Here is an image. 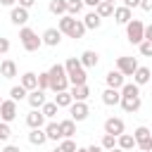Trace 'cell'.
Instances as JSON below:
<instances>
[{
  "label": "cell",
  "instance_id": "cell-1",
  "mask_svg": "<svg viewBox=\"0 0 152 152\" xmlns=\"http://www.w3.org/2000/svg\"><path fill=\"white\" fill-rule=\"evenodd\" d=\"M64 69H66V78H69L71 86H83V83L88 81L86 69H83V64H81L78 57H69V59L64 62Z\"/></svg>",
  "mask_w": 152,
  "mask_h": 152
},
{
  "label": "cell",
  "instance_id": "cell-2",
  "mask_svg": "<svg viewBox=\"0 0 152 152\" xmlns=\"http://www.w3.org/2000/svg\"><path fill=\"white\" fill-rule=\"evenodd\" d=\"M19 40H21V45H24L26 52H36V50L43 45V38H38V33H36L33 28H28V26H21Z\"/></svg>",
  "mask_w": 152,
  "mask_h": 152
},
{
  "label": "cell",
  "instance_id": "cell-3",
  "mask_svg": "<svg viewBox=\"0 0 152 152\" xmlns=\"http://www.w3.org/2000/svg\"><path fill=\"white\" fill-rule=\"evenodd\" d=\"M126 38H128L131 45H140L145 40V24L140 19H131L126 24Z\"/></svg>",
  "mask_w": 152,
  "mask_h": 152
},
{
  "label": "cell",
  "instance_id": "cell-4",
  "mask_svg": "<svg viewBox=\"0 0 152 152\" xmlns=\"http://www.w3.org/2000/svg\"><path fill=\"white\" fill-rule=\"evenodd\" d=\"M14 116H17V102L10 97V100H2L0 102V119L2 121H14Z\"/></svg>",
  "mask_w": 152,
  "mask_h": 152
},
{
  "label": "cell",
  "instance_id": "cell-5",
  "mask_svg": "<svg viewBox=\"0 0 152 152\" xmlns=\"http://www.w3.org/2000/svg\"><path fill=\"white\" fill-rule=\"evenodd\" d=\"M69 119H74V121H86L88 119V114H90V109H88V104L86 102H71L69 104Z\"/></svg>",
  "mask_w": 152,
  "mask_h": 152
},
{
  "label": "cell",
  "instance_id": "cell-6",
  "mask_svg": "<svg viewBox=\"0 0 152 152\" xmlns=\"http://www.w3.org/2000/svg\"><path fill=\"white\" fill-rule=\"evenodd\" d=\"M116 69L124 74V76H133V71L138 69V62H135V57H119L116 59Z\"/></svg>",
  "mask_w": 152,
  "mask_h": 152
},
{
  "label": "cell",
  "instance_id": "cell-7",
  "mask_svg": "<svg viewBox=\"0 0 152 152\" xmlns=\"http://www.w3.org/2000/svg\"><path fill=\"white\" fill-rule=\"evenodd\" d=\"M124 128H126L124 126V119H119V116H109L104 121V133H109V135H116L119 138L124 133Z\"/></svg>",
  "mask_w": 152,
  "mask_h": 152
},
{
  "label": "cell",
  "instance_id": "cell-8",
  "mask_svg": "<svg viewBox=\"0 0 152 152\" xmlns=\"http://www.w3.org/2000/svg\"><path fill=\"white\" fill-rule=\"evenodd\" d=\"M10 21H12L14 26H24V24L28 21V10H26V7L14 5V7H12V12H10Z\"/></svg>",
  "mask_w": 152,
  "mask_h": 152
},
{
  "label": "cell",
  "instance_id": "cell-9",
  "mask_svg": "<svg viewBox=\"0 0 152 152\" xmlns=\"http://www.w3.org/2000/svg\"><path fill=\"white\" fill-rule=\"evenodd\" d=\"M26 100H28L31 109H40V107L48 102V100H45V90H40V88H33V90H28Z\"/></svg>",
  "mask_w": 152,
  "mask_h": 152
},
{
  "label": "cell",
  "instance_id": "cell-10",
  "mask_svg": "<svg viewBox=\"0 0 152 152\" xmlns=\"http://www.w3.org/2000/svg\"><path fill=\"white\" fill-rule=\"evenodd\" d=\"M40 38H43V45L55 48V45H59V43H62V31H59V28H45Z\"/></svg>",
  "mask_w": 152,
  "mask_h": 152
},
{
  "label": "cell",
  "instance_id": "cell-11",
  "mask_svg": "<svg viewBox=\"0 0 152 152\" xmlns=\"http://www.w3.org/2000/svg\"><path fill=\"white\" fill-rule=\"evenodd\" d=\"M124 78H126V76H124L119 69H112V71H107V76H104V83H107V88H116V90H119V88L126 83Z\"/></svg>",
  "mask_w": 152,
  "mask_h": 152
},
{
  "label": "cell",
  "instance_id": "cell-12",
  "mask_svg": "<svg viewBox=\"0 0 152 152\" xmlns=\"http://www.w3.org/2000/svg\"><path fill=\"white\" fill-rule=\"evenodd\" d=\"M26 124H28V128H43V126H45L43 112H40V109H31V112L26 114Z\"/></svg>",
  "mask_w": 152,
  "mask_h": 152
},
{
  "label": "cell",
  "instance_id": "cell-13",
  "mask_svg": "<svg viewBox=\"0 0 152 152\" xmlns=\"http://www.w3.org/2000/svg\"><path fill=\"white\" fill-rule=\"evenodd\" d=\"M71 97H74V102H86L88 97H90V88H88V83H83V86H71Z\"/></svg>",
  "mask_w": 152,
  "mask_h": 152
},
{
  "label": "cell",
  "instance_id": "cell-14",
  "mask_svg": "<svg viewBox=\"0 0 152 152\" xmlns=\"http://www.w3.org/2000/svg\"><path fill=\"white\" fill-rule=\"evenodd\" d=\"M121 107H124V112H138L140 109V95H126V97H121V102H119Z\"/></svg>",
  "mask_w": 152,
  "mask_h": 152
},
{
  "label": "cell",
  "instance_id": "cell-15",
  "mask_svg": "<svg viewBox=\"0 0 152 152\" xmlns=\"http://www.w3.org/2000/svg\"><path fill=\"white\" fill-rule=\"evenodd\" d=\"M112 17H114V21H116V24H121V26H126V24L133 19L131 10H128V7H124V5H121V7H114V14H112Z\"/></svg>",
  "mask_w": 152,
  "mask_h": 152
},
{
  "label": "cell",
  "instance_id": "cell-16",
  "mask_svg": "<svg viewBox=\"0 0 152 152\" xmlns=\"http://www.w3.org/2000/svg\"><path fill=\"white\" fill-rule=\"evenodd\" d=\"M81 64H83V69H93V66H97V62H100V55L95 52V50H86L81 57Z\"/></svg>",
  "mask_w": 152,
  "mask_h": 152
},
{
  "label": "cell",
  "instance_id": "cell-17",
  "mask_svg": "<svg viewBox=\"0 0 152 152\" xmlns=\"http://www.w3.org/2000/svg\"><path fill=\"white\" fill-rule=\"evenodd\" d=\"M150 76H152V71L147 66H138L133 71V83L135 86H145V83H150Z\"/></svg>",
  "mask_w": 152,
  "mask_h": 152
},
{
  "label": "cell",
  "instance_id": "cell-18",
  "mask_svg": "<svg viewBox=\"0 0 152 152\" xmlns=\"http://www.w3.org/2000/svg\"><path fill=\"white\" fill-rule=\"evenodd\" d=\"M0 76L2 78H14L17 76V64L12 59H2L0 62Z\"/></svg>",
  "mask_w": 152,
  "mask_h": 152
},
{
  "label": "cell",
  "instance_id": "cell-19",
  "mask_svg": "<svg viewBox=\"0 0 152 152\" xmlns=\"http://www.w3.org/2000/svg\"><path fill=\"white\" fill-rule=\"evenodd\" d=\"M102 102H104V104H109V107H114V104H119V102H121V93H119L116 88H107V90L102 93Z\"/></svg>",
  "mask_w": 152,
  "mask_h": 152
},
{
  "label": "cell",
  "instance_id": "cell-20",
  "mask_svg": "<svg viewBox=\"0 0 152 152\" xmlns=\"http://www.w3.org/2000/svg\"><path fill=\"white\" fill-rule=\"evenodd\" d=\"M45 135H48V140H55V142H59L62 140V131H59V121H50L45 128Z\"/></svg>",
  "mask_w": 152,
  "mask_h": 152
},
{
  "label": "cell",
  "instance_id": "cell-21",
  "mask_svg": "<svg viewBox=\"0 0 152 152\" xmlns=\"http://www.w3.org/2000/svg\"><path fill=\"white\" fill-rule=\"evenodd\" d=\"M59 131H62V138H74V135H76V121H74V119L59 121Z\"/></svg>",
  "mask_w": 152,
  "mask_h": 152
},
{
  "label": "cell",
  "instance_id": "cell-22",
  "mask_svg": "<svg viewBox=\"0 0 152 152\" xmlns=\"http://www.w3.org/2000/svg\"><path fill=\"white\" fill-rule=\"evenodd\" d=\"M83 26H86V28H100V26H102V17H97V12L93 10V12H88V14L83 17Z\"/></svg>",
  "mask_w": 152,
  "mask_h": 152
},
{
  "label": "cell",
  "instance_id": "cell-23",
  "mask_svg": "<svg viewBox=\"0 0 152 152\" xmlns=\"http://www.w3.org/2000/svg\"><path fill=\"white\" fill-rule=\"evenodd\" d=\"M86 31H88V28L83 26V21L74 19V24H71V28H69V33H66V36H69V38H76V40H78V38H83V36H86Z\"/></svg>",
  "mask_w": 152,
  "mask_h": 152
},
{
  "label": "cell",
  "instance_id": "cell-24",
  "mask_svg": "<svg viewBox=\"0 0 152 152\" xmlns=\"http://www.w3.org/2000/svg\"><path fill=\"white\" fill-rule=\"evenodd\" d=\"M45 140H48V135H45L43 128H31V133H28V142H31V145H38V147H40Z\"/></svg>",
  "mask_w": 152,
  "mask_h": 152
},
{
  "label": "cell",
  "instance_id": "cell-25",
  "mask_svg": "<svg viewBox=\"0 0 152 152\" xmlns=\"http://www.w3.org/2000/svg\"><path fill=\"white\" fill-rule=\"evenodd\" d=\"M116 147H121L124 152H126V150H133V147H135V138L128 135V133H121V135L116 138Z\"/></svg>",
  "mask_w": 152,
  "mask_h": 152
},
{
  "label": "cell",
  "instance_id": "cell-26",
  "mask_svg": "<svg viewBox=\"0 0 152 152\" xmlns=\"http://www.w3.org/2000/svg\"><path fill=\"white\" fill-rule=\"evenodd\" d=\"M21 86H24L26 90H33V88H38V74H33V71H26V74L21 76Z\"/></svg>",
  "mask_w": 152,
  "mask_h": 152
},
{
  "label": "cell",
  "instance_id": "cell-27",
  "mask_svg": "<svg viewBox=\"0 0 152 152\" xmlns=\"http://www.w3.org/2000/svg\"><path fill=\"white\" fill-rule=\"evenodd\" d=\"M71 102H74V97H71L69 90H59V93L55 95V104H57V107H69Z\"/></svg>",
  "mask_w": 152,
  "mask_h": 152
},
{
  "label": "cell",
  "instance_id": "cell-28",
  "mask_svg": "<svg viewBox=\"0 0 152 152\" xmlns=\"http://www.w3.org/2000/svg\"><path fill=\"white\" fill-rule=\"evenodd\" d=\"M95 12H97V17H102V19H104V17H112V14H114V5L102 0V2L95 7Z\"/></svg>",
  "mask_w": 152,
  "mask_h": 152
},
{
  "label": "cell",
  "instance_id": "cell-29",
  "mask_svg": "<svg viewBox=\"0 0 152 152\" xmlns=\"http://www.w3.org/2000/svg\"><path fill=\"white\" fill-rule=\"evenodd\" d=\"M50 12L57 17L66 14V0H50Z\"/></svg>",
  "mask_w": 152,
  "mask_h": 152
},
{
  "label": "cell",
  "instance_id": "cell-30",
  "mask_svg": "<svg viewBox=\"0 0 152 152\" xmlns=\"http://www.w3.org/2000/svg\"><path fill=\"white\" fill-rule=\"evenodd\" d=\"M26 95H28V90H26V88H24L21 83H19V86H14V88L10 90V97H12L14 102H21V100H24Z\"/></svg>",
  "mask_w": 152,
  "mask_h": 152
},
{
  "label": "cell",
  "instance_id": "cell-31",
  "mask_svg": "<svg viewBox=\"0 0 152 152\" xmlns=\"http://www.w3.org/2000/svg\"><path fill=\"white\" fill-rule=\"evenodd\" d=\"M81 10H83V0H66V14L76 17L81 14Z\"/></svg>",
  "mask_w": 152,
  "mask_h": 152
},
{
  "label": "cell",
  "instance_id": "cell-32",
  "mask_svg": "<svg viewBox=\"0 0 152 152\" xmlns=\"http://www.w3.org/2000/svg\"><path fill=\"white\" fill-rule=\"evenodd\" d=\"M71 24H74V17H71V14H62V17H59V24H57V28H59L62 33H69Z\"/></svg>",
  "mask_w": 152,
  "mask_h": 152
},
{
  "label": "cell",
  "instance_id": "cell-33",
  "mask_svg": "<svg viewBox=\"0 0 152 152\" xmlns=\"http://www.w3.org/2000/svg\"><path fill=\"white\" fill-rule=\"evenodd\" d=\"M57 109H59V107H57L55 102H45V104L40 107V112H43V116H45V119H52V116L57 114Z\"/></svg>",
  "mask_w": 152,
  "mask_h": 152
},
{
  "label": "cell",
  "instance_id": "cell-34",
  "mask_svg": "<svg viewBox=\"0 0 152 152\" xmlns=\"http://www.w3.org/2000/svg\"><path fill=\"white\" fill-rule=\"evenodd\" d=\"M152 133H150V128L147 126H138L135 128V133H133V138H135V142H140V140H145V138H150Z\"/></svg>",
  "mask_w": 152,
  "mask_h": 152
},
{
  "label": "cell",
  "instance_id": "cell-35",
  "mask_svg": "<svg viewBox=\"0 0 152 152\" xmlns=\"http://www.w3.org/2000/svg\"><path fill=\"white\" fill-rule=\"evenodd\" d=\"M38 88H40V90H50V74H48V71L38 74Z\"/></svg>",
  "mask_w": 152,
  "mask_h": 152
},
{
  "label": "cell",
  "instance_id": "cell-36",
  "mask_svg": "<svg viewBox=\"0 0 152 152\" xmlns=\"http://www.w3.org/2000/svg\"><path fill=\"white\" fill-rule=\"evenodd\" d=\"M112 147H116V135L104 133L102 135V150H112Z\"/></svg>",
  "mask_w": 152,
  "mask_h": 152
},
{
  "label": "cell",
  "instance_id": "cell-37",
  "mask_svg": "<svg viewBox=\"0 0 152 152\" xmlns=\"http://www.w3.org/2000/svg\"><path fill=\"white\" fill-rule=\"evenodd\" d=\"M59 147H62L64 152H76V142H74V138H62V140H59Z\"/></svg>",
  "mask_w": 152,
  "mask_h": 152
},
{
  "label": "cell",
  "instance_id": "cell-38",
  "mask_svg": "<svg viewBox=\"0 0 152 152\" xmlns=\"http://www.w3.org/2000/svg\"><path fill=\"white\" fill-rule=\"evenodd\" d=\"M10 135H12V128H10V124H7V121H0V140L5 142V140H10Z\"/></svg>",
  "mask_w": 152,
  "mask_h": 152
},
{
  "label": "cell",
  "instance_id": "cell-39",
  "mask_svg": "<svg viewBox=\"0 0 152 152\" xmlns=\"http://www.w3.org/2000/svg\"><path fill=\"white\" fill-rule=\"evenodd\" d=\"M138 50H140L142 57H152V40H142V43L138 45Z\"/></svg>",
  "mask_w": 152,
  "mask_h": 152
},
{
  "label": "cell",
  "instance_id": "cell-40",
  "mask_svg": "<svg viewBox=\"0 0 152 152\" xmlns=\"http://www.w3.org/2000/svg\"><path fill=\"white\" fill-rule=\"evenodd\" d=\"M135 147H140L142 152H152V135L145 138V140H140V142H135Z\"/></svg>",
  "mask_w": 152,
  "mask_h": 152
},
{
  "label": "cell",
  "instance_id": "cell-41",
  "mask_svg": "<svg viewBox=\"0 0 152 152\" xmlns=\"http://www.w3.org/2000/svg\"><path fill=\"white\" fill-rule=\"evenodd\" d=\"M7 50H10V40L7 38H0V55H5Z\"/></svg>",
  "mask_w": 152,
  "mask_h": 152
},
{
  "label": "cell",
  "instance_id": "cell-42",
  "mask_svg": "<svg viewBox=\"0 0 152 152\" xmlns=\"http://www.w3.org/2000/svg\"><path fill=\"white\" fill-rule=\"evenodd\" d=\"M124 7L133 10V7H140V0H124Z\"/></svg>",
  "mask_w": 152,
  "mask_h": 152
},
{
  "label": "cell",
  "instance_id": "cell-43",
  "mask_svg": "<svg viewBox=\"0 0 152 152\" xmlns=\"http://www.w3.org/2000/svg\"><path fill=\"white\" fill-rule=\"evenodd\" d=\"M140 7L145 12H152V0H140Z\"/></svg>",
  "mask_w": 152,
  "mask_h": 152
},
{
  "label": "cell",
  "instance_id": "cell-44",
  "mask_svg": "<svg viewBox=\"0 0 152 152\" xmlns=\"http://www.w3.org/2000/svg\"><path fill=\"white\" fill-rule=\"evenodd\" d=\"M17 2H19V7H26V10L36 5V0H17Z\"/></svg>",
  "mask_w": 152,
  "mask_h": 152
},
{
  "label": "cell",
  "instance_id": "cell-45",
  "mask_svg": "<svg viewBox=\"0 0 152 152\" xmlns=\"http://www.w3.org/2000/svg\"><path fill=\"white\" fill-rule=\"evenodd\" d=\"M145 40H152V24L145 26Z\"/></svg>",
  "mask_w": 152,
  "mask_h": 152
},
{
  "label": "cell",
  "instance_id": "cell-46",
  "mask_svg": "<svg viewBox=\"0 0 152 152\" xmlns=\"http://www.w3.org/2000/svg\"><path fill=\"white\" fill-rule=\"evenodd\" d=\"M102 0H83V5H88V7H97Z\"/></svg>",
  "mask_w": 152,
  "mask_h": 152
},
{
  "label": "cell",
  "instance_id": "cell-47",
  "mask_svg": "<svg viewBox=\"0 0 152 152\" xmlns=\"http://www.w3.org/2000/svg\"><path fill=\"white\" fill-rule=\"evenodd\" d=\"M88 152H104V150H102V145H90Z\"/></svg>",
  "mask_w": 152,
  "mask_h": 152
},
{
  "label": "cell",
  "instance_id": "cell-48",
  "mask_svg": "<svg viewBox=\"0 0 152 152\" xmlns=\"http://www.w3.org/2000/svg\"><path fill=\"white\" fill-rule=\"evenodd\" d=\"M2 152H21V150H19V147H17V145H7V147H5V150H2Z\"/></svg>",
  "mask_w": 152,
  "mask_h": 152
},
{
  "label": "cell",
  "instance_id": "cell-49",
  "mask_svg": "<svg viewBox=\"0 0 152 152\" xmlns=\"http://www.w3.org/2000/svg\"><path fill=\"white\" fill-rule=\"evenodd\" d=\"M0 5H5V7H14L17 0H0Z\"/></svg>",
  "mask_w": 152,
  "mask_h": 152
},
{
  "label": "cell",
  "instance_id": "cell-50",
  "mask_svg": "<svg viewBox=\"0 0 152 152\" xmlns=\"http://www.w3.org/2000/svg\"><path fill=\"white\" fill-rule=\"evenodd\" d=\"M104 152H124L121 147H112V150H104Z\"/></svg>",
  "mask_w": 152,
  "mask_h": 152
},
{
  "label": "cell",
  "instance_id": "cell-51",
  "mask_svg": "<svg viewBox=\"0 0 152 152\" xmlns=\"http://www.w3.org/2000/svg\"><path fill=\"white\" fill-rule=\"evenodd\" d=\"M76 152H88V147H76Z\"/></svg>",
  "mask_w": 152,
  "mask_h": 152
},
{
  "label": "cell",
  "instance_id": "cell-52",
  "mask_svg": "<svg viewBox=\"0 0 152 152\" xmlns=\"http://www.w3.org/2000/svg\"><path fill=\"white\" fill-rule=\"evenodd\" d=\"M52 152H64V150H62V147H59V145H57V147H55V150H52Z\"/></svg>",
  "mask_w": 152,
  "mask_h": 152
},
{
  "label": "cell",
  "instance_id": "cell-53",
  "mask_svg": "<svg viewBox=\"0 0 152 152\" xmlns=\"http://www.w3.org/2000/svg\"><path fill=\"white\" fill-rule=\"evenodd\" d=\"M104 2H112V5H114V2H116V0H104Z\"/></svg>",
  "mask_w": 152,
  "mask_h": 152
},
{
  "label": "cell",
  "instance_id": "cell-54",
  "mask_svg": "<svg viewBox=\"0 0 152 152\" xmlns=\"http://www.w3.org/2000/svg\"><path fill=\"white\" fill-rule=\"evenodd\" d=\"M0 102H2V97H0Z\"/></svg>",
  "mask_w": 152,
  "mask_h": 152
},
{
  "label": "cell",
  "instance_id": "cell-55",
  "mask_svg": "<svg viewBox=\"0 0 152 152\" xmlns=\"http://www.w3.org/2000/svg\"><path fill=\"white\" fill-rule=\"evenodd\" d=\"M150 81H152V76H150Z\"/></svg>",
  "mask_w": 152,
  "mask_h": 152
},
{
  "label": "cell",
  "instance_id": "cell-56",
  "mask_svg": "<svg viewBox=\"0 0 152 152\" xmlns=\"http://www.w3.org/2000/svg\"><path fill=\"white\" fill-rule=\"evenodd\" d=\"M150 133H152V131H150Z\"/></svg>",
  "mask_w": 152,
  "mask_h": 152
},
{
  "label": "cell",
  "instance_id": "cell-57",
  "mask_svg": "<svg viewBox=\"0 0 152 152\" xmlns=\"http://www.w3.org/2000/svg\"><path fill=\"white\" fill-rule=\"evenodd\" d=\"M140 152H142V150H140Z\"/></svg>",
  "mask_w": 152,
  "mask_h": 152
}]
</instances>
